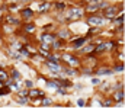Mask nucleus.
<instances>
[{"mask_svg": "<svg viewBox=\"0 0 125 109\" xmlns=\"http://www.w3.org/2000/svg\"><path fill=\"white\" fill-rule=\"evenodd\" d=\"M77 105H79V106H84V105H86L84 99H79V100H77Z\"/></svg>", "mask_w": 125, "mask_h": 109, "instance_id": "obj_26", "label": "nucleus"}, {"mask_svg": "<svg viewBox=\"0 0 125 109\" xmlns=\"http://www.w3.org/2000/svg\"><path fill=\"white\" fill-rule=\"evenodd\" d=\"M112 99L114 102H124V89H119V92H116Z\"/></svg>", "mask_w": 125, "mask_h": 109, "instance_id": "obj_8", "label": "nucleus"}, {"mask_svg": "<svg viewBox=\"0 0 125 109\" xmlns=\"http://www.w3.org/2000/svg\"><path fill=\"white\" fill-rule=\"evenodd\" d=\"M84 1H87V0H84Z\"/></svg>", "mask_w": 125, "mask_h": 109, "instance_id": "obj_28", "label": "nucleus"}, {"mask_svg": "<svg viewBox=\"0 0 125 109\" xmlns=\"http://www.w3.org/2000/svg\"><path fill=\"white\" fill-rule=\"evenodd\" d=\"M21 16L23 19H31L32 16H33V10H32L31 7H25V9L21 10Z\"/></svg>", "mask_w": 125, "mask_h": 109, "instance_id": "obj_7", "label": "nucleus"}, {"mask_svg": "<svg viewBox=\"0 0 125 109\" xmlns=\"http://www.w3.org/2000/svg\"><path fill=\"white\" fill-rule=\"evenodd\" d=\"M112 103H114V99H106V100H103L100 105H102V106H111Z\"/></svg>", "mask_w": 125, "mask_h": 109, "instance_id": "obj_22", "label": "nucleus"}, {"mask_svg": "<svg viewBox=\"0 0 125 109\" xmlns=\"http://www.w3.org/2000/svg\"><path fill=\"white\" fill-rule=\"evenodd\" d=\"M94 47H96V45L84 47V48H82V52H83V54H90V52H93V51H94Z\"/></svg>", "mask_w": 125, "mask_h": 109, "instance_id": "obj_11", "label": "nucleus"}, {"mask_svg": "<svg viewBox=\"0 0 125 109\" xmlns=\"http://www.w3.org/2000/svg\"><path fill=\"white\" fill-rule=\"evenodd\" d=\"M10 10H18V6L16 4H10Z\"/></svg>", "mask_w": 125, "mask_h": 109, "instance_id": "obj_27", "label": "nucleus"}, {"mask_svg": "<svg viewBox=\"0 0 125 109\" xmlns=\"http://www.w3.org/2000/svg\"><path fill=\"white\" fill-rule=\"evenodd\" d=\"M87 3H89V4H87V6H86V9H84L86 12H97V10H99L97 4H94V3H90V1H87Z\"/></svg>", "mask_w": 125, "mask_h": 109, "instance_id": "obj_10", "label": "nucleus"}, {"mask_svg": "<svg viewBox=\"0 0 125 109\" xmlns=\"http://www.w3.org/2000/svg\"><path fill=\"white\" fill-rule=\"evenodd\" d=\"M58 36H60V38H62V39H64V38H68V31H67L65 28H62L61 31L58 32Z\"/></svg>", "mask_w": 125, "mask_h": 109, "instance_id": "obj_14", "label": "nucleus"}, {"mask_svg": "<svg viewBox=\"0 0 125 109\" xmlns=\"http://www.w3.org/2000/svg\"><path fill=\"white\" fill-rule=\"evenodd\" d=\"M28 96L29 98H44L45 96V93L42 92V90H39V89H33V87H31V89H28Z\"/></svg>", "mask_w": 125, "mask_h": 109, "instance_id": "obj_5", "label": "nucleus"}, {"mask_svg": "<svg viewBox=\"0 0 125 109\" xmlns=\"http://www.w3.org/2000/svg\"><path fill=\"white\" fill-rule=\"evenodd\" d=\"M54 39H55V35H51V34H44L42 35V42H45V44H52L54 42Z\"/></svg>", "mask_w": 125, "mask_h": 109, "instance_id": "obj_9", "label": "nucleus"}, {"mask_svg": "<svg viewBox=\"0 0 125 109\" xmlns=\"http://www.w3.org/2000/svg\"><path fill=\"white\" fill-rule=\"evenodd\" d=\"M25 87L26 89H31V87H33V83H32L31 80H25Z\"/></svg>", "mask_w": 125, "mask_h": 109, "instance_id": "obj_24", "label": "nucleus"}, {"mask_svg": "<svg viewBox=\"0 0 125 109\" xmlns=\"http://www.w3.org/2000/svg\"><path fill=\"white\" fill-rule=\"evenodd\" d=\"M94 74H99V76H102V74H112V70L111 69H102V70H96Z\"/></svg>", "mask_w": 125, "mask_h": 109, "instance_id": "obj_13", "label": "nucleus"}, {"mask_svg": "<svg viewBox=\"0 0 125 109\" xmlns=\"http://www.w3.org/2000/svg\"><path fill=\"white\" fill-rule=\"evenodd\" d=\"M12 80H21V73L18 71V70L12 71Z\"/></svg>", "mask_w": 125, "mask_h": 109, "instance_id": "obj_18", "label": "nucleus"}, {"mask_svg": "<svg viewBox=\"0 0 125 109\" xmlns=\"http://www.w3.org/2000/svg\"><path fill=\"white\" fill-rule=\"evenodd\" d=\"M25 31H26V32H33V31H35V26H33V25H32V23H28V25H25Z\"/></svg>", "mask_w": 125, "mask_h": 109, "instance_id": "obj_21", "label": "nucleus"}, {"mask_svg": "<svg viewBox=\"0 0 125 109\" xmlns=\"http://www.w3.org/2000/svg\"><path fill=\"white\" fill-rule=\"evenodd\" d=\"M71 42H73V47L79 50L82 45H84V44L87 42V38H73V39H71Z\"/></svg>", "mask_w": 125, "mask_h": 109, "instance_id": "obj_6", "label": "nucleus"}, {"mask_svg": "<svg viewBox=\"0 0 125 109\" xmlns=\"http://www.w3.org/2000/svg\"><path fill=\"white\" fill-rule=\"evenodd\" d=\"M55 7L64 10V9H65V3H64V1H57V3H55Z\"/></svg>", "mask_w": 125, "mask_h": 109, "instance_id": "obj_23", "label": "nucleus"}, {"mask_svg": "<svg viewBox=\"0 0 125 109\" xmlns=\"http://www.w3.org/2000/svg\"><path fill=\"white\" fill-rule=\"evenodd\" d=\"M105 18L106 19H114L116 15H118V6H109L108 4V7H105Z\"/></svg>", "mask_w": 125, "mask_h": 109, "instance_id": "obj_3", "label": "nucleus"}, {"mask_svg": "<svg viewBox=\"0 0 125 109\" xmlns=\"http://www.w3.org/2000/svg\"><path fill=\"white\" fill-rule=\"evenodd\" d=\"M105 22H106V18H102L99 15H90L87 18V23L92 26H102Z\"/></svg>", "mask_w": 125, "mask_h": 109, "instance_id": "obj_1", "label": "nucleus"}, {"mask_svg": "<svg viewBox=\"0 0 125 109\" xmlns=\"http://www.w3.org/2000/svg\"><path fill=\"white\" fill-rule=\"evenodd\" d=\"M92 83H93L94 86H99V84H100V80L96 77V79H92Z\"/></svg>", "mask_w": 125, "mask_h": 109, "instance_id": "obj_25", "label": "nucleus"}, {"mask_svg": "<svg viewBox=\"0 0 125 109\" xmlns=\"http://www.w3.org/2000/svg\"><path fill=\"white\" fill-rule=\"evenodd\" d=\"M64 71L67 73L68 76H76V74H77L76 69H71V67H65V70H64Z\"/></svg>", "mask_w": 125, "mask_h": 109, "instance_id": "obj_16", "label": "nucleus"}, {"mask_svg": "<svg viewBox=\"0 0 125 109\" xmlns=\"http://www.w3.org/2000/svg\"><path fill=\"white\" fill-rule=\"evenodd\" d=\"M41 103H42L44 106H48V105H51V103H52V100H51L50 98H47V96H44V98H42V102H41Z\"/></svg>", "mask_w": 125, "mask_h": 109, "instance_id": "obj_20", "label": "nucleus"}, {"mask_svg": "<svg viewBox=\"0 0 125 109\" xmlns=\"http://www.w3.org/2000/svg\"><path fill=\"white\" fill-rule=\"evenodd\" d=\"M48 9H50V3H42L38 12H39V13H42V12H45V10H48Z\"/></svg>", "mask_w": 125, "mask_h": 109, "instance_id": "obj_19", "label": "nucleus"}, {"mask_svg": "<svg viewBox=\"0 0 125 109\" xmlns=\"http://www.w3.org/2000/svg\"><path fill=\"white\" fill-rule=\"evenodd\" d=\"M62 60H65V63L71 67V66H79L80 64V61H79V58L77 57H74V55H68V54H65V55H62L61 57Z\"/></svg>", "mask_w": 125, "mask_h": 109, "instance_id": "obj_4", "label": "nucleus"}, {"mask_svg": "<svg viewBox=\"0 0 125 109\" xmlns=\"http://www.w3.org/2000/svg\"><path fill=\"white\" fill-rule=\"evenodd\" d=\"M7 22H10V23H13V25H19L21 23V20L19 19H16V18H13V16H10V15H7Z\"/></svg>", "mask_w": 125, "mask_h": 109, "instance_id": "obj_12", "label": "nucleus"}, {"mask_svg": "<svg viewBox=\"0 0 125 109\" xmlns=\"http://www.w3.org/2000/svg\"><path fill=\"white\" fill-rule=\"evenodd\" d=\"M7 79H9V77H7V74H6V71L0 69V81H3V83H4V81H6Z\"/></svg>", "mask_w": 125, "mask_h": 109, "instance_id": "obj_17", "label": "nucleus"}, {"mask_svg": "<svg viewBox=\"0 0 125 109\" xmlns=\"http://www.w3.org/2000/svg\"><path fill=\"white\" fill-rule=\"evenodd\" d=\"M124 71V64L121 63V64H118V66H115V69L112 70V73H122Z\"/></svg>", "mask_w": 125, "mask_h": 109, "instance_id": "obj_15", "label": "nucleus"}, {"mask_svg": "<svg viewBox=\"0 0 125 109\" xmlns=\"http://www.w3.org/2000/svg\"><path fill=\"white\" fill-rule=\"evenodd\" d=\"M83 13H84V10L82 7H71L70 9V15L67 16V19L68 20H77V19H80L83 16Z\"/></svg>", "mask_w": 125, "mask_h": 109, "instance_id": "obj_2", "label": "nucleus"}]
</instances>
